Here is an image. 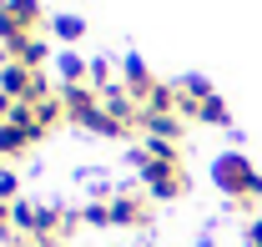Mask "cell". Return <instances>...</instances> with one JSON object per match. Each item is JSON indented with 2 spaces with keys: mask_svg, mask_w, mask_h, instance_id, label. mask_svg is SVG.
I'll list each match as a JSON object with an SVG mask.
<instances>
[{
  "mask_svg": "<svg viewBox=\"0 0 262 247\" xmlns=\"http://www.w3.org/2000/svg\"><path fill=\"white\" fill-rule=\"evenodd\" d=\"M56 76H61V86H91V61L76 56V51H61L56 56Z\"/></svg>",
  "mask_w": 262,
  "mask_h": 247,
  "instance_id": "6",
  "label": "cell"
},
{
  "mask_svg": "<svg viewBox=\"0 0 262 247\" xmlns=\"http://www.w3.org/2000/svg\"><path fill=\"white\" fill-rule=\"evenodd\" d=\"M81 222L86 227H111V202H86L81 207Z\"/></svg>",
  "mask_w": 262,
  "mask_h": 247,
  "instance_id": "14",
  "label": "cell"
},
{
  "mask_svg": "<svg viewBox=\"0 0 262 247\" xmlns=\"http://www.w3.org/2000/svg\"><path fill=\"white\" fill-rule=\"evenodd\" d=\"M111 227H151V197L116 192L111 197Z\"/></svg>",
  "mask_w": 262,
  "mask_h": 247,
  "instance_id": "3",
  "label": "cell"
},
{
  "mask_svg": "<svg viewBox=\"0 0 262 247\" xmlns=\"http://www.w3.org/2000/svg\"><path fill=\"white\" fill-rule=\"evenodd\" d=\"M35 121L46 126V131H51V126H61V121H71V116H66V101H61V96H46V101L35 106Z\"/></svg>",
  "mask_w": 262,
  "mask_h": 247,
  "instance_id": "12",
  "label": "cell"
},
{
  "mask_svg": "<svg viewBox=\"0 0 262 247\" xmlns=\"http://www.w3.org/2000/svg\"><path fill=\"white\" fill-rule=\"evenodd\" d=\"M5 10H10V0H0V15H5Z\"/></svg>",
  "mask_w": 262,
  "mask_h": 247,
  "instance_id": "17",
  "label": "cell"
},
{
  "mask_svg": "<svg viewBox=\"0 0 262 247\" xmlns=\"http://www.w3.org/2000/svg\"><path fill=\"white\" fill-rule=\"evenodd\" d=\"M212 182H217V192L227 197L232 207H242V212H252V207L262 202V172L252 167V156H247V152L212 156Z\"/></svg>",
  "mask_w": 262,
  "mask_h": 247,
  "instance_id": "1",
  "label": "cell"
},
{
  "mask_svg": "<svg viewBox=\"0 0 262 247\" xmlns=\"http://www.w3.org/2000/svg\"><path fill=\"white\" fill-rule=\"evenodd\" d=\"M182 116L177 111H141V131L146 136H166V141H182Z\"/></svg>",
  "mask_w": 262,
  "mask_h": 247,
  "instance_id": "7",
  "label": "cell"
},
{
  "mask_svg": "<svg viewBox=\"0 0 262 247\" xmlns=\"http://www.w3.org/2000/svg\"><path fill=\"white\" fill-rule=\"evenodd\" d=\"M15 61L31 66V71H46V61H51V40H46V35H26V40L15 46Z\"/></svg>",
  "mask_w": 262,
  "mask_h": 247,
  "instance_id": "8",
  "label": "cell"
},
{
  "mask_svg": "<svg viewBox=\"0 0 262 247\" xmlns=\"http://www.w3.org/2000/svg\"><path fill=\"white\" fill-rule=\"evenodd\" d=\"M146 161H177V141H166V136H146Z\"/></svg>",
  "mask_w": 262,
  "mask_h": 247,
  "instance_id": "13",
  "label": "cell"
},
{
  "mask_svg": "<svg viewBox=\"0 0 262 247\" xmlns=\"http://www.w3.org/2000/svg\"><path fill=\"white\" fill-rule=\"evenodd\" d=\"M31 147H35V141L26 136V131H20V126L0 121V161H5V156H20V152H31Z\"/></svg>",
  "mask_w": 262,
  "mask_h": 247,
  "instance_id": "10",
  "label": "cell"
},
{
  "mask_svg": "<svg viewBox=\"0 0 262 247\" xmlns=\"http://www.w3.org/2000/svg\"><path fill=\"white\" fill-rule=\"evenodd\" d=\"M5 15L15 20V31H20V35H40V26H51L46 10H40V0H10Z\"/></svg>",
  "mask_w": 262,
  "mask_h": 247,
  "instance_id": "5",
  "label": "cell"
},
{
  "mask_svg": "<svg viewBox=\"0 0 262 247\" xmlns=\"http://www.w3.org/2000/svg\"><path fill=\"white\" fill-rule=\"evenodd\" d=\"M247 247H262V217L247 222Z\"/></svg>",
  "mask_w": 262,
  "mask_h": 247,
  "instance_id": "16",
  "label": "cell"
},
{
  "mask_svg": "<svg viewBox=\"0 0 262 247\" xmlns=\"http://www.w3.org/2000/svg\"><path fill=\"white\" fill-rule=\"evenodd\" d=\"M51 35H56L66 51H71V46L86 35V20H81V15H56V20H51Z\"/></svg>",
  "mask_w": 262,
  "mask_h": 247,
  "instance_id": "11",
  "label": "cell"
},
{
  "mask_svg": "<svg viewBox=\"0 0 262 247\" xmlns=\"http://www.w3.org/2000/svg\"><path fill=\"white\" fill-rule=\"evenodd\" d=\"M116 76H121V86H126L131 96H136V106H141L146 96L157 91V76L146 71V61H141V56H126V61L116 66Z\"/></svg>",
  "mask_w": 262,
  "mask_h": 247,
  "instance_id": "4",
  "label": "cell"
},
{
  "mask_svg": "<svg viewBox=\"0 0 262 247\" xmlns=\"http://www.w3.org/2000/svg\"><path fill=\"white\" fill-rule=\"evenodd\" d=\"M196 121H207V126H232L227 101H222L217 91H207V96H202V106H196Z\"/></svg>",
  "mask_w": 262,
  "mask_h": 247,
  "instance_id": "9",
  "label": "cell"
},
{
  "mask_svg": "<svg viewBox=\"0 0 262 247\" xmlns=\"http://www.w3.org/2000/svg\"><path fill=\"white\" fill-rule=\"evenodd\" d=\"M136 177L146 182V197H151V202H177V197L187 192L182 161H146V167H141Z\"/></svg>",
  "mask_w": 262,
  "mask_h": 247,
  "instance_id": "2",
  "label": "cell"
},
{
  "mask_svg": "<svg viewBox=\"0 0 262 247\" xmlns=\"http://www.w3.org/2000/svg\"><path fill=\"white\" fill-rule=\"evenodd\" d=\"M15 192H20V177H15L10 167H0V202H20Z\"/></svg>",
  "mask_w": 262,
  "mask_h": 247,
  "instance_id": "15",
  "label": "cell"
}]
</instances>
